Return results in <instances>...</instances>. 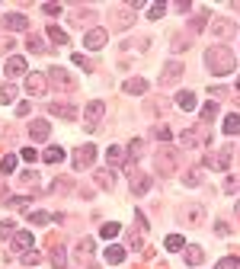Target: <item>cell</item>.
Masks as SVG:
<instances>
[{
  "label": "cell",
  "mask_w": 240,
  "mask_h": 269,
  "mask_svg": "<svg viewBox=\"0 0 240 269\" xmlns=\"http://www.w3.org/2000/svg\"><path fill=\"white\" fill-rule=\"evenodd\" d=\"M205 64H208L211 74L224 77V74H231V71L237 68V58H234V52L227 45H211L208 52H205Z\"/></svg>",
  "instance_id": "1"
},
{
  "label": "cell",
  "mask_w": 240,
  "mask_h": 269,
  "mask_svg": "<svg viewBox=\"0 0 240 269\" xmlns=\"http://www.w3.org/2000/svg\"><path fill=\"white\" fill-rule=\"evenodd\" d=\"M208 32L215 36V42H227V38L237 36V23L227 19V16H215V19L208 23Z\"/></svg>",
  "instance_id": "2"
},
{
  "label": "cell",
  "mask_w": 240,
  "mask_h": 269,
  "mask_svg": "<svg viewBox=\"0 0 240 269\" xmlns=\"http://www.w3.org/2000/svg\"><path fill=\"white\" fill-rule=\"evenodd\" d=\"M93 161H96V147L93 144H80L77 151H74V167H77V170L93 167Z\"/></svg>",
  "instance_id": "3"
},
{
  "label": "cell",
  "mask_w": 240,
  "mask_h": 269,
  "mask_svg": "<svg viewBox=\"0 0 240 269\" xmlns=\"http://www.w3.org/2000/svg\"><path fill=\"white\" fill-rule=\"evenodd\" d=\"M231 154H234V144H224L221 151H218V157H215V154H208L205 163L215 167V170H231Z\"/></svg>",
  "instance_id": "4"
},
{
  "label": "cell",
  "mask_w": 240,
  "mask_h": 269,
  "mask_svg": "<svg viewBox=\"0 0 240 269\" xmlns=\"http://www.w3.org/2000/svg\"><path fill=\"white\" fill-rule=\"evenodd\" d=\"M48 80H51L54 87H64V90H77V80L68 74V68H51L48 71Z\"/></svg>",
  "instance_id": "5"
},
{
  "label": "cell",
  "mask_w": 240,
  "mask_h": 269,
  "mask_svg": "<svg viewBox=\"0 0 240 269\" xmlns=\"http://www.w3.org/2000/svg\"><path fill=\"white\" fill-rule=\"evenodd\" d=\"M199 144H208V125L183 131V147H199Z\"/></svg>",
  "instance_id": "6"
},
{
  "label": "cell",
  "mask_w": 240,
  "mask_h": 269,
  "mask_svg": "<svg viewBox=\"0 0 240 269\" xmlns=\"http://www.w3.org/2000/svg\"><path fill=\"white\" fill-rule=\"evenodd\" d=\"M48 135H51V125H48L45 119H32V122H29V138L35 141V144L48 141Z\"/></svg>",
  "instance_id": "7"
},
{
  "label": "cell",
  "mask_w": 240,
  "mask_h": 269,
  "mask_svg": "<svg viewBox=\"0 0 240 269\" xmlns=\"http://www.w3.org/2000/svg\"><path fill=\"white\" fill-rule=\"evenodd\" d=\"M179 77H183V64H179V61H167V64H163V71H160V87L176 84Z\"/></svg>",
  "instance_id": "8"
},
{
  "label": "cell",
  "mask_w": 240,
  "mask_h": 269,
  "mask_svg": "<svg viewBox=\"0 0 240 269\" xmlns=\"http://www.w3.org/2000/svg\"><path fill=\"white\" fill-rule=\"evenodd\" d=\"M106 42H109L106 29H90V32H86V36H84V45L90 48V52H100V48L106 45Z\"/></svg>",
  "instance_id": "9"
},
{
  "label": "cell",
  "mask_w": 240,
  "mask_h": 269,
  "mask_svg": "<svg viewBox=\"0 0 240 269\" xmlns=\"http://www.w3.org/2000/svg\"><path fill=\"white\" fill-rule=\"evenodd\" d=\"M3 29L7 32H26L29 29V19L23 13H10V16H3Z\"/></svg>",
  "instance_id": "10"
},
{
  "label": "cell",
  "mask_w": 240,
  "mask_h": 269,
  "mask_svg": "<svg viewBox=\"0 0 240 269\" xmlns=\"http://www.w3.org/2000/svg\"><path fill=\"white\" fill-rule=\"evenodd\" d=\"M3 74H7L10 80H13V77H23L26 74V61L19 58V54H10L7 64H3Z\"/></svg>",
  "instance_id": "11"
},
{
  "label": "cell",
  "mask_w": 240,
  "mask_h": 269,
  "mask_svg": "<svg viewBox=\"0 0 240 269\" xmlns=\"http://www.w3.org/2000/svg\"><path fill=\"white\" fill-rule=\"evenodd\" d=\"M157 170H160V173H173V170H176V154H173L170 147H163V151L157 154Z\"/></svg>",
  "instance_id": "12"
},
{
  "label": "cell",
  "mask_w": 240,
  "mask_h": 269,
  "mask_svg": "<svg viewBox=\"0 0 240 269\" xmlns=\"http://www.w3.org/2000/svg\"><path fill=\"white\" fill-rule=\"evenodd\" d=\"M45 84H48L45 74H26V93H32V96L45 93Z\"/></svg>",
  "instance_id": "13"
},
{
  "label": "cell",
  "mask_w": 240,
  "mask_h": 269,
  "mask_svg": "<svg viewBox=\"0 0 240 269\" xmlns=\"http://www.w3.org/2000/svg\"><path fill=\"white\" fill-rule=\"evenodd\" d=\"M103 112H106V103H103V100L90 103V106H86V125H90V128H96V125H100V119H103Z\"/></svg>",
  "instance_id": "14"
},
{
  "label": "cell",
  "mask_w": 240,
  "mask_h": 269,
  "mask_svg": "<svg viewBox=\"0 0 240 269\" xmlns=\"http://www.w3.org/2000/svg\"><path fill=\"white\" fill-rule=\"evenodd\" d=\"M147 189H151V177H144V173L132 170V192H135V196H144Z\"/></svg>",
  "instance_id": "15"
},
{
  "label": "cell",
  "mask_w": 240,
  "mask_h": 269,
  "mask_svg": "<svg viewBox=\"0 0 240 269\" xmlns=\"http://www.w3.org/2000/svg\"><path fill=\"white\" fill-rule=\"evenodd\" d=\"M106 161H109V170H116V167H122L125 163V151H122V144H112L106 151Z\"/></svg>",
  "instance_id": "16"
},
{
  "label": "cell",
  "mask_w": 240,
  "mask_h": 269,
  "mask_svg": "<svg viewBox=\"0 0 240 269\" xmlns=\"http://www.w3.org/2000/svg\"><path fill=\"white\" fill-rule=\"evenodd\" d=\"M32 240H35V237H32L29 231H16V234H13V250H23V253H26V250L32 247Z\"/></svg>",
  "instance_id": "17"
},
{
  "label": "cell",
  "mask_w": 240,
  "mask_h": 269,
  "mask_svg": "<svg viewBox=\"0 0 240 269\" xmlns=\"http://www.w3.org/2000/svg\"><path fill=\"white\" fill-rule=\"evenodd\" d=\"M93 179L103 189H112V186H116V173H112V170H93Z\"/></svg>",
  "instance_id": "18"
},
{
  "label": "cell",
  "mask_w": 240,
  "mask_h": 269,
  "mask_svg": "<svg viewBox=\"0 0 240 269\" xmlns=\"http://www.w3.org/2000/svg\"><path fill=\"white\" fill-rule=\"evenodd\" d=\"M122 90H125V93H132V96H138V93L147 90V80H144V77H132V80H125Z\"/></svg>",
  "instance_id": "19"
},
{
  "label": "cell",
  "mask_w": 240,
  "mask_h": 269,
  "mask_svg": "<svg viewBox=\"0 0 240 269\" xmlns=\"http://www.w3.org/2000/svg\"><path fill=\"white\" fill-rule=\"evenodd\" d=\"M218 112H221V106H218V100L205 103V106H202V122H205V125H208V122H215V119H218Z\"/></svg>",
  "instance_id": "20"
},
{
  "label": "cell",
  "mask_w": 240,
  "mask_h": 269,
  "mask_svg": "<svg viewBox=\"0 0 240 269\" xmlns=\"http://www.w3.org/2000/svg\"><path fill=\"white\" fill-rule=\"evenodd\" d=\"M48 112H51V115H64V119H74V115H77V109L68 106V103H51V106H48Z\"/></svg>",
  "instance_id": "21"
},
{
  "label": "cell",
  "mask_w": 240,
  "mask_h": 269,
  "mask_svg": "<svg viewBox=\"0 0 240 269\" xmlns=\"http://www.w3.org/2000/svg\"><path fill=\"white\" fill-rule=\"evenodd\" d=\"M176 106H179V109H186V112H192V109H195V93L183 90V93L176 96Z\"/></svg>",
  "instance_id": "22"
},
{
  "label": "cell",
  "mask_w": 240,
  "mask_h": 269,
  "mask_svg": "<svg viewBox=\"0 0 240 269\" xmlns=\"http://www.w3.org/2000/svg\"><path fill=\"white\" fill-rule=\"evenodd\" d=\"M202 260H205V250L202 247H189L186 250V266H199Z\"/></svg>",
  "instance_id": "23"
},
{
  "label": "cell",
  "mask_w": 240,
  "mask_h": 269,
  "mask_svg": "<svg viewBox=\"0 0 240 269\" xmlns=\"http://www.w3.org/2000/svg\"><path fill=\"white\" fill-rule=\"evenodd\" d=\"M237 131H240V115L237 112L224 115V135H237Z\"/></svg>",
  "instance_id": "24"
},
{
  "label": "cell",
  "mask_w": 240,
  "mask_h": 269,
  "mask_svg": "<svg viewBox=\"0 0 240 269\" xmlns=\"http://www.w3.org/2000/svg\"><path fill=\"white\" fill-rule=\"evenodd\" d=\"M51 266L54 269H64V266H68V253H64V247H54V250H51Z\"/></svg>",
  "instance_id": "25"
},
{
  "label": "cell",
  "mask_w": 240,
  "mask_h": 269,
  "mask_svg": "<svg viewBox=\"0 0 240 269\" xmlns=\"http://www.w3.org/2000/svg\"><path fill=\"white\" fill-rule=\"evenodd\" d=\"M48 38L58 42V45H68V32H64L61 26H48Z\"/></svg>",
  "instance_id": "26"
},
{
  "label": "cell",
  "mask_w": 240,
  "mask_h": 269,
  "mask_svg": "<svg viewBox=\"0 0 240 269\" xmlns=\"http://www.w3.org/2000/svg\"><path fill=\"white\" fill-rule=\"evenodd\" d=\"M16 100V87L13 84H3L0 87V106H7V103H13Z\"/></svg>",
  "instance_id": "27"
},
{
  "label": "cell",
  "mask_w": 240,
  "mask_h": 269,
  "mask_svg": "<svg viewBox=\"0 0 240 269\" xmlns=\"http://www.w3.org/2000/svg\"><path fill=\"white\" fill-rule=\"evenodd\" d=\"M26 48H29V52H35V54L48 52V45H45V42H42L39 36H29V38H26Z\"/></svg>",
  "instance_id": "28"
},
{
  "label": "cell",
  "mask_w": 240,
  "mask_h": 269,
  "mask_svg": "<svg viewBox=\"0 0 240 269\" xmlns=\"http://www.w3.org/2000/svg\"><path fill=\"white\" fill-rule=\"evenodd\" d=\"M119 231H122V224H119V221H106L100 234H103L106 240H112V237H119Z\"/></svg>",
  "instance_id": "29"
},
{
  "label": "cell",
  "mask_w": 240,
  "mask_h": 269,
  "mask_svg": "<svg viewBox=\"0 0 240 269\" xmlns=\"http://www.w3.org/2000/svg\"><path fill=\"white\" fill-rule=\"evenodd\" d=\"M122 260H125V250H122V247H116V244L106 247V263H122Z\"/></svg>",
  "instance_id": "30"
},
{
  "label": "cell",
  "mask_w": 240,
  "mask_h": 269,
  "mask_svg": "<svg viewBox=\"0 0 240 269\" xmlns=\"http://www.w3.org/2000/svg\"><path fill=\"white\" fill-rule=\"evenodd\" d=\"M163 247H167V250H183V247H186V240L179 237V234H170V237L163 240Z\"/></svg>",
  "instance_id": "31"
},
{
  "label": "cell",
  "mask_w": 240,
  "mask_h": 269,
  "mask_svg": "<svg viewBox=\"0 0 240 269\" xmlns=\"http://www.w3.org/2000/svg\"><path fill=\"white\" fill-rule=\"evenodd\" d=\"M61 161H64L61 147H48V151H45V163H61Z\"/></svg>",
  "instance_id": "32"
},
{
  "label": "cell",
  "mask_w": 240,
  "mask_h": 269,
  "mask_svg": "<svg viewBox=\"0 0 240 269\" xmlns=\"http://www.w3.org/2000/svg\"><path fill=\"white\" fill-rule=\"evenodd\" d=\"M39 263H42L39 250H26V253H23V266H39Z\"/></svg>",
  "instance_id": "33"
},
{
  "label": "cell",
  "mask_w": 240,
  "mask_h": 269,
  "mask_svg": "<svg viewBox=\"0 0 240 269\" xmlns=\"http://www.w3.org/2000/svg\"><path fill=\"white\" fill-rule=\"evenodd\" d=\"M183 215H186V218H192V224H199L202 218H205V208H202V205H192V208H186Z\"/></svg>",
  "instance_id": "34"
},
{
  "label": "cell",
  "mask_w": 240,
  "mask_h": 269,
  "mask_svg": "<svg viewBox=\"0 0 240 269\" xmlns=\"http://www.w3.org/2000/svg\"><path fill=\"white\" fill-rule=\"evenodd\" d=\"M215 269H240V260L237 256H224V260H218Z\"/></svg>",
  "instance_id": "35"
},
{
  "label": "cell",
  "mask_w": 240,
  "mask_h": 269,
  "mask_svg": "<svg viewBox=\"0 0 240 269\" xmlns=\"http://www.w3.org/2000/svg\"><path fill=\"white\" fill-rule=\"evenodd\" d=\"M154 138H157V141H163V144H167V141H170L173 135H170V128H167V125H154Z\"/></svg>",
  "instance_id": "36"
},
{
  "label": "cell",
  "mask_w": 240,
  "mask_h": 269,
  "mask_svg": "<svg viewBox=\"0 0 240 269\" xmlns=\"http://www.w3.org/2000/svg\"><path fill=\"white\" fill-rule=\"evenodd\" d=\"M163 13H167V7H163V3H151V7H147V19H160Z\"/></svg>",
  "instance_id": "37"
},
{
  "label": "cell",
  "mask_w": 240,
  "mask_h": 269,
  "mask_svg": "<svg viewBox=\"0 0 240 269\" xmlns=\"http://www.w3.org/2000/svg\"><path fill=\"white\" fill-rule=\"evenodd\" d=\"M13 170H16V157H13V154H7V157L0 161V173H13Z\"/></svg>",
  "instance_id": "38"
},
{
  "label": "cell",
  "mask_w": 240,
  "mask_h": 269,
  "mask_svg": "<svg viewBox=\"0 0 240 269\" xmlns=\"http://www.w3.org/2000/svg\"><path fill=\"white\" fill-rule=\"evenodd\" d=\"M205 26H208V10H202V13L192 19V29H195V32H199V29H205Z\"/></svg>",
  "instance_id": "39"
},
{
  "label": "cell",
  "mask_w": 240,
  "mask_h": 269,
  "mask_svg": "<svg viewBox=\"0 0 240 269\" xmlns=\"http://www.w3.org/2000/svg\"><path fill=\"white\" fill-rule=\"evenodd\" d=\"M10 234H16V224L13 221H0V240H7Z\"/></svg>",
  "instance_id": "40"
},
{
  "label": "cell",
  "mask_w": 240,
  "mask_h": 269,
  "mask_svg": "<svg viewBox=\"0 0 240 269\" xmlns=\"http://www.w3.org/2000/svg\"><path fill=\"white\" fill-rule=\"evenodd\" d=\"M29 221L35 224V228H42V224H48V221H51V218H48L45 212H32V215H29Z\"/></svg>",
  "instance_id": "41"
},
{
  "label": "cell",
  "mask_w": 240,
  "mask_h": 269,
  "mask_svg": "<svg viewBox=\"0 0 240 269\" xmlns=\"http://www.w3.org/2000/svg\"><path fill=\"white\" fill-rule=\"evenodd\" d=\"M138 157H141V138H135L132 147H128V161H138Z\"/></svg>",
  "instance_id": "42"
},
{
  "label": "cell",
  "mask_w": 240,
  "mask_h": 269,
  "mask_svg": "<svg viewBox=\"0 0 240 269\" xmlns=\"http://www.w3.org/2000/svg\"><path fill=\"white\" fill-rule=\"evenodd\" d=\"M183 183H186V186H199V183H202V173H199V170H192V173H186V177H183Z\"/></svg>",
  "instance_id": "43"
},
{
  "label": "cell",
  "mask_w": 240,
  "mask_h": 269,
  "mask_svg": "<svg viewBox=\"0 0 240 269\" xmlns=\"http://www.w3.org/2000/svg\"><path fill=\"white\" fill-rule=\"evenodd\" d=\"M77 250H80L84 256H90V253H93V240H90V237H86V240H80V247H77Z\"/></svg>",
  "instance_id": "44"
},
{
  "label": "cell",
  "mask_w": 240,
  "mask_h": 269,
  "mask_svg": "<svg viewBox=\"0 0 240 269\" xmlns=\"http://www.w3.org/2000/svg\"><path fill=\"white\" fill-rule=\"evenodd\" d=\"M42 10H45L48 16H58L61 13V3H42Z\"/></svg>",
  "instance_id": "45"
},
{
  "label": "cell",
  "mask_w": 240,
  "mask_h": 269,
  "mask_svg": "<svg viewBox=\"0 0 240 269\" xmlns=\"http://www.w3.org/2000/svg\"><path fill=\"white\" fill-rule=\"evenodd\" d=\"M19 157H23V161H35V147H23V151H19Z\"/></svg>",
  "instance_id": "46"
},
{
  "label": "cell",
  "mask_w": 240,
  "mask_h": 269,
  "mask_svg": "<svg viewBox=\"0 0 240 269\" xmlns=\"http://www.w3.org/2000/svg\"><path fill=\"white\" fill-rule=\"evenodd\" d=\"M23 183H39V173H32V170H26V173H23Z\"/></svg>",
  "instance_id": "47"
},
{
  "label": "cell",
  "mask_w": 240,
  "mask_h": 269,
  "mask_svg": "<svg viewBox=\"0 0 240 269\" xmlns=\"http://www.w3.org/2000/svg\"><path fill=\"white\" fill-rule=\"evenodd\" d=\"M74 64H77V68H86V71H90V61H86L84 54H74Z\"/></svg>",
  "instance_id": "48"
},
{
  "label": "cell",
  "mask_w": 240,
  "mask_h": 269,
  "mask_svg": "<svg viewBox=\"0 0 240 269\" xmlns=\"http://www.w3.org/2000/svg\"><path fill=\"white\" fill-rule=\"evenodd\" d=\"M29 103H16V115H29Z\"/></svg>",
  "instance_id": "49"
},
{
  "label": "cell",
  "mask_w": 240,
  "mask_h": 269,
  "mask_svg": "<svg viewBox=\"0 0 240 269\" xmlns=\"http://www.w3.org/2000/svg\"><path fill=\"white\" fill-rule=\"evenodd\" d=\"M186 45H189V42H183V38H173V52H183Z\"/></svg>",
  "instance_id": "50"
},
{
  "label": "cell",
  "mask_w": 240,
  "mask_h": 269,
  "mask_svg": "<svg viewBox=\"0 0 240 269\" xmlns=\"http://www.w3.org/2000/svg\"><path fill=\"white\" fill-rule=\"evenodd\" d=\"M234 212H237V218H240V202H237V208H234Z\"/></svg>",
  "instance_id": "51"
},
{
  "label": "cell",
  "mask_w": 240,
  "mask_h": 269,
  "mask_svg": "<svg viewBox=\"0 0 240 269\" xmlns=\"http://www.w3.org/2000/svg\"><path fill=\"white\" fill-rule=\"evenodd\" d=\"M237 93H240V77H237Z\"/></svg>",
  "instance_id": "52"
}]
</instances>
